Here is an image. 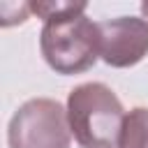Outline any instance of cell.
<instances>
[{
    "instance_id": "7a4b0ae2",
    "label": "cell",
    "mask_w": 148,
    "mask_h": 148,
    "mask_svg": "<svg viewBox=\"0 0 148 148\" xmlns=\"http://www.w3.org/2000/svg\"><path fill=\"white\" fill-rule=\"evenodd\" d=\"M39 49L46 65L62 74H81L99 58V32L86 14L49 18L39 32Z\"/></svg>"
},
{
    "instance_id": "52a82bcc",
    "label": "cell",
    "mask_w": 148,
    "mask_h": 148,
    "mask_svg": "<svg viewBox=\"0 0 148 148\" xmlns=\"http://www.w3.org/2000/svg\"><path fill=\"white\" fill-rule=\"evenodd\" d=\"M141 14L146 16V21H148V0L146 2H141Z\"/></svg>"
},
{
    "instance_id": "8992f818",
    "label": "cell",
    "mask_w": 148,
    "mask_h": 148,
    "mask_svg": "<svg viewBox=\"0 0 148 148\" xmlns=\"http://www.w3.org/2000/svg\"><path fill=\"white\" fill-rule=\"evenodd\" d=\"M86 2H32L30 9L42 16L44 21L49 18H58V16H69V14H83L86 12Z\"/></svg>"
},
{
    "instance_id": "3957f363",
    "label": "cell",
    "mask_w": 148,
    "mask_h": 148,
    "mask_svg": "<svg viewBox=\"0 0 148 148\" xmlns=\"http://www.w3.org/2000/svg\"><path fill=\"white\" fill-rule=\"evenodd\" d=\"M67 109L51 97L23 102L7 127L9 148H69Z\"/></svg>"
},
{
    "instance_id": "277c9868",
    "label": "cell",
    "mask_w": 148,
    "mask_h": 148,
    "mask_svg": "<svg viewBox=\"0 0 148 148\" xmlns=\"http://www.w3.org/2000/svg\"><path fill=\"white\" fill-rule=\"evenodd\" d=\"M99 58L111 67H132L148 56V21L118 16L97 23Z\"/></svg>"
},
{
    "instance_id": "6da1fadb",
    "label": "cell",
    "mask_w": 148,
    "mask_h": 148,
    "mask_svg": "<svg viewBox=\"0 0 148 148\" xmlns=\"http://www.w3.org/2000/svg\"><path fill=\"white\" fill-rule=\"evenodd\" d=\"M125 116L118 95L99 81L81 83L67 95L69 130L81 148H118Z\"/></svg>"
},
{
    "instance_id": "5b68a950",
    "label": "cell",
    "mask_w": 148,
    "mask_h": 148,
    "mask_svg": "<svg viewBox=\"0 0 148 148\" xmlns=\"http://www.w3.org/2000/svg\"><path fill=\"white\" fill-rule=\"evenodd\" d=\"M118 148H148V109L136 106L125 116Z\"/></svg>"
}]
</instances>
